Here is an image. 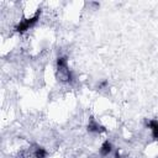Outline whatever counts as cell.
<instances>
[{
    "instance_id": "cell-1",
    "label": "cell",
    "mask_w": 158,
    "mask_h": 158,
    "mask_svg": "<svg viewBox=\"0 0 158 158\" xmlns=\"http://www.w3.org/2000/svg\"><path fill=\"white\" fill-rule=\"evenodd\" d=\"M40 11L33 16V17H30V19H26V20H23L22 22H20L19 25H17V27H16V30H17V32H25L26 30H28L30 27H32L38 20H40Z\"/></svg>"
},
{
    "instance_id": "cell-2",
    "label": "cell",
    "mask_w": 158,
    "mask_h": 158,
    "mask_svg": "<svg viewBox=\"0 0 158 158\" xmlns=\"http://www.w3.org/2000/svg\"><path fill=\"white\" fill-rule=\"evenodd\" d=\"M88 131L99 133V132H104V131H105V128H104L102 126H100L99 123H96L94 120H91V121L89 122V125H88Z\"/></svg>"
},
{
    "instance_id": "cell-3",
    "label": "cell",
    "mask_w": 158,
    "mask_h": 158,
    "mask_svg": "<svg viewBox=\"0 0 158 158\" xmlns=\"http://www.w3.org/2000/svg\"><path fill=\"white\" fill-rule=\"evenodd\" d=\"M148 127L151 128L152 136L154 139H158V121L157 120H151L148 122Z\"/></svg>"
},
{
    "instance_id": "cell-4",
    "label": "cell",
    "mask_w": 158,
    "mask_h": 158,
    "mask_svg": "<svg viewBox=\"0 0 158 158\" xmlns=\"http://www.w3.org/2000/svg\"><path fill=\"white\" fill-rule=\"evenodd\" d=\"M111 151H112V146H111V143H110L109 141H105V142L102 143L101 148H100V153H101V156H107Z\"/></svg>"
}]
</instances>
